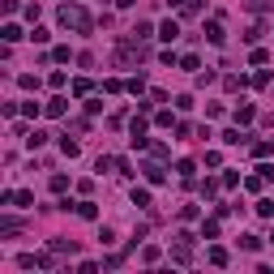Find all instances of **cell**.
I'll return each mask as SVG.
<instances>
[{"label":"cell","instance_id":"6da1fadb","mask_svg":"<svg viewBox=\"0 0 274 274\" xmlns=\"http://www.w3.org/2000/svg\"><path fill=\"white\" fill-rule=\"evenodd\" d=\"M141 56H146V47H141L137 34H133V39H120V47H116V65H120V69H129L133 60H141Z\"/></svg>","mask_w":274,"mask_h":274},{"label":"cell","instance_id":"7a4b0ae2","mask_svg":"<svg viewBox=\"0 0 274 274\" xmlns=\"http://www.w3.org/2000/svg\"><path fill=\"white\" fill-rule=\"evenodd\" d=\"M60 22H65V26H73V30H81V34H90V26H94L90 13H86V9H77V5H65L60 9Z\"/></svg>","mask_w":274,"mask_h":274},{"label":"cell","instance_id":"3957f363","mask_svg":"<svg viewBox=\"0 0 274 274\" xmlns=\"http://www.w3.org/2000/svg\"><path fill=\"white\" fill-rule=\"evenodd\" d=\"M129 133H133V146H137V150L146 146V116H137V120L129 124Z\"/></svg>","mask_w":274,"mask_h":274},{"label":"cell","instance_id":"277c9868","mask_svg":"<svg viewBox=\"0 0 274 274\" xmlns=\"http://www.w3.org/2000/svg\"><path fill=\"white\" fill-rule=\"evenodd\" d=\"M206 39H210L214 47H219L223 39H227V34H223V22H219V17H214V22H206Z\"/></svg>","mask_w":274,"mask_h":274},{"label":"cell","instance_id":"5b68a950","mask_svg":"<svg viewBox=\"0 0 274 274\" xmlns=\"http://www.w3.org/2000/svg\"><path fill=\"white\" fill-rule=\"evenodd\" d=\"M172 261H176V266H188V261H193V253H188V244H176V253H172Z\"/></svg>","mask_w":274,"mask_h":274},{"label":"cell","instance_id":"8992f818","mask_svg":"<svg viewBox=\"0 0 274 274\" xmlns=\"http://www.w3.org/2000/svg\"><path fill=\"white\" fill-rule=\"evenodd\" d=\"M253 116H257V107H253V103H244V107H236V120H240V124H248V120H253Z\"/></svg>","mask_w":274,"mask_h":274},{"label":"cell","instance_id":"52a82bcc","mask_svg":"<svg viewBox=\"0 0 274 274\" xmlns=\"http://www.w3.org/2000/svg\"><path fill=\"white\" fill-rule=\"evenodd\" d=\"M77 214L81 219H99V206H94V201H77Z\"/></svg>","mask_w":274,"mask_h":274},{"label":"cell","instance_id":"ba28073f","mask_svg":"<svg viewBox=\"0 0 274 274\" xmlns=\"http://www.w3.org/2000/svg\"><path fill=\"white\" fill-rule=\"evenodd\" d=\"M0 39H5V43H17V39H22V30L13 26V22H5V30H0Z\"/></svg>","mask_w":274,"mask_h":274},{"label":"cell","instance_id":"9c48e42d","mask_svg":"<svg viewBox=\"0 0 274 274\" xmlns=\"http://www.w3.org/2000/svg\"><path fill=\"white\" fill-rule=\"evenodd\" d=\"M176 172H180V180H193L197 167H193V159H180V163H176Z\"/></svg>","mask_w":274,"mask_h":274},{"label":"cell","instance_id":"30bf717a","mask_svg":"<svg viewBox=\"0 0 274 274\" xmlns=\"http://www.w3.org/2000/svg\"><path fill=\"white\" fill-rule=\"evenodd\" d=\"M176 34H180V26H176V22H163V26H159V39H167V43H172Z\"/></svg>","mask_w":274,"mask_h":274},{"label":"cell","instance_id":"8fae6325","mask_svg":"<svg viewBox=\"0 0 274 274\" xmlns=\"http://www.w3.org/2000/svg\"><path fill=\"white\" fill-rule=\"evenodd\" d=\"M17 231H22L17 219H0V236H17Z\"/></svg>","mask_w":274,"mask_h":274},{"label":"cell","instance_id":"7c38bea8","mask_svg":"<svg viewBox=\"0 0 274 274\" xmlns=\"http://www.w3.org/2000/svg\"><path fill=\"white\" fill-rule=\"evenodd\" d=\"M141 172H146L150 184H163V180H167V176H163V167H154V163H150V167H141Z\"/></svg>","mask_w":274,"mask_h":274},{"label":"cell","instance_id":"4fadbf2b","mask_svg":"<svg viewBox=\"0 0 274 274\" xmlns=\"http://www.w3.org/2000/svg\"><path fill=\"white\" fill-rule=\"evenodd\" d=\"M240 141H244L240 129H227V133H223V146H240Z\"/></svg>","mask_w":274,"mask_h":274},{"label":"cell","instance_id":"5bb4252c","mask_svg":"<svg viewBox=\"0 0 274 274\" xmlns=\"http://www.w3.org/2000/svg\"><path fill=\"white\" fill-rule=\"evenodd\" d=\"M201 236H206V240H219V223L206 219V223H201Z\"/></svg>","mask_w":274,"mask_h":274},{"label":"cell","instance_id":"9a60e30c","mask_svg":"<svg viewBox=\"0 0 274 274\" xmlns=\"http://www.w3.org/2000/svg\"><path fill=\"white\" fill-rule=\"evenodd\" d=\"M52 253H77L73 240H52Z\"/></svg>","mask_w":274,"mask_h":274},{"label":"cell","instance_id":"2e32d148","mask_svg":"<svg viewBox=\"0 0 274 274\" xmlns=\"http://www.w3.org/2000/svg\"><path fill=\"white\" fill-rule=\"evenodd\" d=\"M257 214H261V219H274V197H266V201H257Z\"/></svg>","mask_w":274,"mask_h":274},{"label":"cell","instance_id":"e0dca14e","mask_svg":"<svg viewBox=\"0 0 274 274\" xmlns=\"http://www.w3.org/2000/svg\"><path fill=\"white\" fill-rule=\"evenodd\" d=\"M43 112H47V116H65V99H52V103L43 107Z\"/></svg>","mask_w":274,"mask_h":274},{"label":"cell","instance_id":"ac0fdd59","mask_svg":"<svg viewBox=\"0 0 274 274\" xmlns=\"http://www.w3.org/2000/svg\"><path fill=\"white\" fill-rule=\"evenodd\" d=\"M43 141H47V133H39V129H34V133L26 137V146H30V150H39V146H43Z\"/></svg>","mask_w":274,"mask_h":274},{"label":"cell","instance_id":"d6986e66","mask_svg":"<svg viewBox=\"0 0 274 274\" xmlns=\"http://www.w3.org/2000/svg\"><path fill=\"white\" fill-rule=\"evenodd\" d=\"M60 150H65V154H69V159H73V154H77V150H81V146H77V141H73V137H60Z\"/></svg>","mask_w":274,"mask_h":274},{"label":"cell","instance_id":"ffe728a7","mask_svg":"<svg viewBox=\"0 0 274 274\" xmlns=\"http://www.w3.org/2000/svg\"><path fill=\"white\" fill-rule=\"evenodd\" d=\"M210 261L214 266H227V248H210Z\"/></svg>","mask_w":274,"mask_h":274},{"label":"cell","instance_id":"44dd1931","mask_svg":"<svg viewBox=\"0 0 274 274\" xmlns=\"http://www.w3.org/2000/svg\"><path fill=\"white\" fill-rule=\"evenodd\" d=\"M69 188V176H52V193H65Z\"/></svg>","mask_w":274,"mask_h":274},{"label":"cell","instance_id":"7402d4cb","mask_svg":"<svg viewBox=\"0 0 274 274\" xmlns=\"http://www.w3.org/2000/svg\"><path fill=\"white\" fill-rule=\"evenodd\" d=\"M133 206H150V193H146V188H133Z\"/></svg>","mask_w":274,"mask_h":274},{"label":"cell","instance_id":"603a6c76","mask_svg":"<svg viewBox=\"0 0 274 274\" xmlns=\"http://www.w3.org/2000/svg\"><path fill=\"white\" fill-rule=\"evenodd\" d=\"M240 244L248 248V253H257V248H261V240H257V236H240Z\"/></svg>","mask_w":274,"mask_h":274},{"label":"cell","instance_id":"cb8c5ba5","mask_svg":"<svg viewBox=\"0 0 274 274\" xmlns=\"http://www.w3.org/2000/svg\"><path fill=\"white\" fill-rule=\"evenodd\" d=\"M13 201H17V206H34V193H26V188H22V193H13Z\"/></svg>","mask_w":274,"mask_h":274}]
</instances>
